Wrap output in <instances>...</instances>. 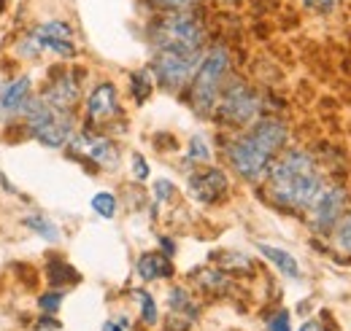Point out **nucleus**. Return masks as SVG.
Wrapping results in <instances>:
<instances>
[{"instance_id": "1", "label": "nucleus", "mask_w": 351, "mask_h": 331, "mask_svg": "<svg viewBox=\"0 0 351 331\" xmlns=\"http://www.w3.org/2000/svg\"><path fill=\"white\" fill-rule=\"evenodd\" d=\"M322 191V175L303 151H289L270 167V194L278 205L295 210L313 207Z\"/></svg>"}, {"instance_id": "2", "label": "nucleus", "mask_w": 351, "mask_h": 331, "mask_svg": "<svg viewBox=\"0 0 351 331\" xmlns=\"http://www.w3.org/2000/svg\"><path fill=\"white\" fill-rule=\"evenodd\" d=\"M284 140H287V127L276 119H265L249 135L238 137L230 146V162L243 178L260 181L267 172L276 151L284 146Z\"/></svg>"}, {"instance_id": "3", "label": "nucleus", "mask_w": 351, "mask_h": 331, "mask_svg": "<svg viewBox=\"0 0 351 331\" xmlns=\"http://www.w3.org/2000/svg\"><path fill=\"white\" fill-rule=\"evenodd\" d=\"M227 65H230V57L224 49H214L206 54V59L197 65L195 70V81H192V103L200 114H208L217 103V94H219L221 79L227 73Z\"/></svg>"}, {"instance_id": "4", "label": "nucleus", "mask_w": 351, "mask_h": 331, "mask_svg": "<svg viewBox=\"0 0 351 331\" xmlns=\"http://www.w3.org/2000/svg\"><path fill=\"white\" fill-rule=\"evenodd\" d=\"M154 36L160 49H173V51H200V43H203L200 25L181 11L160 19V25L154 27Z\"/></svg>"}, {"instance_id": "5", "label": "nucleus", "mask_w": 351, "mask_h": 331, "mask_svg": "<svg viewBox=\"0 0 351 331\" xmlns=\"http://www.w3.org/2000/svg\"><path fill=\"white\" fill-rule=\"evenodd\" d=\"M200 65L197 51H173V49H160L154 57V73L165 89H181L192 79V73Z\"/></svg>"}, {"instance_id": "6", "label": "nucleus", "mask_w": 351, "mask_h": 331, "mask_svg": "<svg viewBox=\"0 0 351 331\" xmlns=\"http://www.w3.org/2000/svg\"><path fill=\"white\" fill-rule=\"evenodd\" d=\"M257 97L249 92V86H243V83H232V86H227L224 89V94H221V105H219V114L224 122H230V124H249L254 116H257Z\"/></svg>"}, {"instance_id": "7", "label": "nucleus", "mask_w": 351, "mask_h": 331, "mask_svg": "<svg viewBox=\"0 0 351 331\" xmlns=\"http://www.w3.org/2000/svg\"><path fill=\"white\" fill-rule=\"evenodd\" d=\"M71 148L79 151V154H84V157H89L95 165H100V167H114L117 159H119L117 146H114L108 137L92 135V132H79V135H73V137H71Z\"/></svg>"}, {"instance_id": "8", "label": "nucleus", "mask_w": 351, "mask_h": 331, "mask_svg": "<svg viewBox=\"0 0 351 331\" xmlns=\"http://www.w3.org/2000/svg\"><path fill=\"white\" fill-rule=\"evenodd\" d=\"M44 103L60 116H71V108L79 103V83L71 73H62L60 79H54V83L46 89L44 94Z\"/></svg>"}, {"instance_id": "9", "label": "nucleus", "mask_w": 351, "mask_h": 331, "mask_svg": "<svg viewBox=\"0 0 351 331\" xmlns=\"http://www.w3.org/2000/svg\"><path fill=\"white\" fill-rule=\"evenodd\" d=\"M227 175L211 167V170H203V172H195L189 178V197L197 200V202H214L219 200L221 194L227 191Z\"/></svg>"}, {"instance_id": "10", "label": "nucleus", "mask_w": 351, "mask_h": 331, "mask_svg": "<svg viewBox=\"0 0 351 331\" xmlns=\"http://www.w3.org/2000/svg\"><path fill=\"white\" fill-rule=\"evenodd\" d=\"M343 205H346V191L341 186L335 189H327L319 194V200L313 202V226L316 229H330L338 224L341 213H343Z\"/></svg>"}, {"instance_id": "11", "label": "nucleus", "mask_w": 351, "mask_h": 331, "mask_svg": "<svg viewBox=\"0 0 351 331\" xmlns=\"http://www.w3.org/2000/svg\"><path fill=\"white\" fill-rule=\"evenodd\" d=\"M117 114V89L114 83H97L87 100V116L92 122H108Z\"/></svg>"}, {"instance_id": "12", "label": "nucleus", "mask_w": 351, "mask_h": 331, "mask_svg": "<svg viewBox=\"0 0 351 331\" xmlns=\"http://www.w3.org/2000/svg\"><path fill=\"white\" fill-rule=\"evenodd\" d=\"M33 135H36V140L46 146V148H62L71 137H73V122H71V116H54V119H49L46 124H41L38 129H33Z\"/></svg>"}, {"instance_id": "13", "label": "nucleus", "mask_w": 351, "mask_h": 331, "mask_svg": "<svg viewBox=\"0 0 351 331\" xmlns=\"http://www.w3.org/2000/svg\"><path fill=\"white\" fill-rule=\"evenodd\" d=\"M30 83H33L30 76H19V79L5 83L3 92H0V108H3L5 114L22 111V108L27 105V100H30Z\"/></svg>"}, {"instance_id": "14", "label": "nucleus", "mask_w": 351, "mask_h": 331, "mask_svg": "<svg viewBox=\"0 0 351 331\" xmlns=\"http://www.w3.org/2000/svg\"><path fill=\"white\" fill-rule=\"evenodd\" d=\"M138 275L141 280H157V278H171L173 275V264L168 256L162 253H143L138 259Z\"/></svg>"}, {"instance_id": "15", "label": "nucleus", "mask_w": 351, "mask_h": 331, "mask_svg": "<svg viewBox=\"0 0 351 331\" xmlns=\"http://www.w3.org/2000/svg\"><path fill=\"white\" fill-rule=\"evenodd\" d=\"M257 250L263 253V256L270 261V264H273V267H278V272H284L287 278H298V275H300L298 259H295L292 253H287V250H281V248H273V246H265V243H260V246H257Z\"/></svg>"}, {"instance_id": "16", "label": "nucleus", "mask_w": 351, "mask_h": 331, "mask_svg": "<svg viewBox=\"0 0 351 331\" xmlns=\"http://www.w3.org/2000/svg\"><path fill=\"white\" fill-rule=\"evenodd\" d=\"M33 38L44 49V43L49 41H73V30L65 22H44L33 30Z\"/></svg>"}, {"instance_id": "17", "label": "nucleus", "mask_w": 351, "mask_h": 331, "mask_svg": "<svg viewBox=\"0 0 351 331\" xmlns=\"http://www.w3.org/2000/svg\"><path fill=\"white\" fill-rule=\"evenodd\" d=\"M22 224H25L30 232H36L38 237L49 240V243H57V240H60V229H57V224L49 221V218L41 215V213H30V215H25Z\"/></svg>"}, {"instance_id": "18", "label": "nucleus", "mask_w": 351, "mask_h": 331, "mask_svg": "<svg viewBox=\"0 0 351 331\" xmlns=\"http://www.w3.org/2000/svg\"><path fill=\"white\" fill-rule=\"evenodd\" d=\"M92 210H95L97 215H103V218H114V213H117V200H114V194H111V191H97V194L92 197Z\"/></svg>"}, {"instance_id": "19", "label": "nucleus", "mask_w": 351, "mask_h": 331, "mask_svg": "<svg viewBox=\"0 0 351 331\" xmlns=\"http://www.w3.org/2000/svg\"><path fill=\"white\" fill-rule=\"evenodd\" d=\"M132 296H135L138 304H141V318H143V323L154 326V323H157V304H154L152 293H146V291H135Z\"/></svg>"}, {"instance_id": "20", "label": "nucleus", "mask_w": 351, "mask_h": 331, "mask_svg": "<svg viewBox=\"0 0 351 331\" xmlns=\"http://www.w3.org/2000/svg\"><path fill=\"white\" fill-rule=\"evenodd\" d=\"M132 94H135V100L138 103H143L149 94H152V76H149V70H141V73H132Z\"/></svg>"}, {"instance_id": "21", "label": "nucleus", "mask_w": 351, "mask_h": 331, "mask_svg": "<svg viewBox=\"0 0 351 331\" xmlns=\"http://www.w3.org/2000/svg\"><path fill=\"white\" fill-rule=\"evenodd\" d=\"M49 278H51V283H76L79 280V275L68 264H62V261H54L49 267Z\"/></svg>"}, {"instance_id": "22", "label": "nucleus", "mask_w": 351, "mask_h": 331, "mask_svg": "<svg viewBox=\"0 0 351 331\" xmlns=\"http://www.w3.org/2000/svg\"><path fill=\"white\" fill-rule=\"evenodd\" d=\"M197 278H200V286L208 291H224L227 289V278L221 275V272H214V269H200L197 272Z\"/></svg>"}, {"instance_id": "23", "label": "nucleus", "mask_w": 351, "mask_h": 331, "mask_svg": "<svg viewBox=\"0 0 351 331\" xmlns=\"http://www.w3.org/2000/svg\"><path fill=\"white\" fill-rule=\"evenodd\" d=\"M189 159L192 162H208L211 159V151H208V143L203 135H195L189 140Z\"/></svg>"}, {"instance_id": "24", "label": "nucleus", "mask_w": 351, "mask_h": 331, "mask_svg": "<svg viewBox=\"0 0 351 331\" xmlns=\"http://www.w3.org/2000/svg\"><path fill=\"white\" fill-rule=\"evenodd\" d=\"M168 299H171V310H176V313H184V310H186V313L192 315L189 293H186L184 289H173V291H171V296H168Z\"/></svg>"}, {"instance_id": "25", "label": "nucleus", "mask_w": 351, "mask_h": 331, "mask_svg": "<svg viewBox=\"0 0 351 331\" xmlns=\"http://www.w3.org/2000/svg\"><path fill=\"white\" fill-rule=\"evenodd\" d=\"M60 302H62V293H60V291H54V293H44L38 304H41V310H44V313H57V310H60Z\"/></svg>"}, {"instance_id": "26", "label": "nucleus", "mask_w": 351, "mask_h": 331, "mask_svg": "<svg viewBox=\"0 0 351 331\" xmlns=\"http://www.w3.org/2000/svg\"><path fill=\"white\" fill-rule=\"evenodd\" d=\"M267 331H292L289 329V313H276L273 318H270V323H267Z\"/></svg>"}, {"instance_id": "27", "label": "nucleus", "mask_w": 351, "mask_h": 331, "mask_svg": "<svg viewBox=\"0 0 351 331\" xmlns=\"http://www.w3.org/2000/svg\"><path fill=\"white\" fill-rule=\"evenodd\" d=\"M338 246L351 253V215L341 224V229H338Z\"/></svg>"}, {"instance_id": "28", "label": "nucleus", "mask_w": 351, "mask_h": 331, "mask_svg": "<svg viewBox=\"0 0 351 331\" xmlns=\"http://www.w3.org/2000/svg\"><path fill=\"white\" fill-rule=\"evenodd\" d=\"M132 172H135L138 181H146V178H149V165H146V159H143L141 154L132 157Z\"/></svg>"}, {"instance_id": "29", "label": "nucleus", "mask_w": 351, "mask_h": 331, "mask_svg": "<svg viewBox=\"0 0 351 331\" xmlns=\"http://www.w3.org/2000/svg\"><path fill=\"white\" fill-rule=\"evenodd\" d=\"M154 191H157V200H168V197H173L176 186L171 181H157L154 183Z\"/></svg>"}, {"instance_id": "30", "label": "nucleus", "mask_w": 351, "mask_h": 331, "mask_svg": "<svg viewBox=\"0 0 351 331\" xmlns=\"http://www.w3.org/2000/svg\"><path fill=\"white\" fill-rule=\"evenodd\" d=\"M152 3H157V5H162V8H186V5H192L195 0H152Z\"/></svg>"}, {"instance_id": "31", "label": "nucleus", "mask_w": 351, "mask_h": 331, "mask_svg": "<svg viewBox=\"0 0 351 331\" xmlns=\"http://www.w3.org/2000/svg\"><path fill=\"white\" fill-rule=\"evenodd\" d=\"M332 3H335V0H306V5L313 8V11H330Z\"/></svg>"}, {"instance_id": "32", "label": "nucleus", "mask_w": 351, "mask_h": 331, "mask_svg": "<svg viewBox=\"0 0 351 331\" xmlns=\"http://www.w3.org/2000/svg\"><path fill=\"white\" fill-rule=\"evenodd\" d=\"M128 318H119V321H108L106 326H103V331H128Z\"/></svg>"}, {"instance_id": "33", "label": "nucleus", "mask_w": 351, "mask_h": 331, "mask_svg": "<svg viewBox=\"0 0 351 331\" xmlns=\"http://www.w3.org/2000/svg\"><path fill=\"white\" fill-rule=\"evenodd\" d=\"M300 331H324V329H322V323H316V321H308V323Z\"/></svg>"}]
</instances>
